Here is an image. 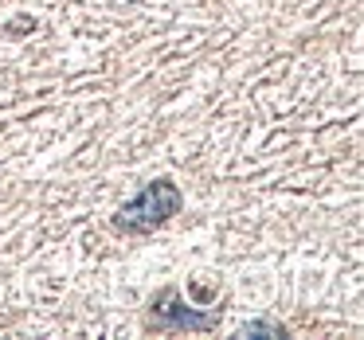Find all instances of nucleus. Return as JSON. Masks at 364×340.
Here are the masks:
<instances>
[{
    "label": "nucleus",
    "mask_w": 364,
    "mask_h": 340,
    "mask_svg": "<svg viewBox=\"0 0 364 340\" xmlns=\"http://www.w3.org/2000/svg\"><path fill=\"white\" fill-rule=\"evenodd\" d=\"M184 196L173 180H153L145 192H137L118 215H114V231L122 235H149V231L165 227L176 212H181Z\"/></svg>",
    "instance_id": "f257e3e1"
},
{
    "label": "nucleus",
    "mask_w": 364,
    "mask_h": 340,
    "mask_svg": "<svg viewBox=\"0 0 364 340\" xmlns=\"http://www.w3.org/2000/svg\"><path fill=\"white\" fill-rule=\"evenodd\" d=\"M220 324V313H200V309L184 305L181 290L168 285V290L157 293L149 309V329H165V332H208Z\"/></svg>",
    "instance_id": "f03ea898"
}]
</instances>
